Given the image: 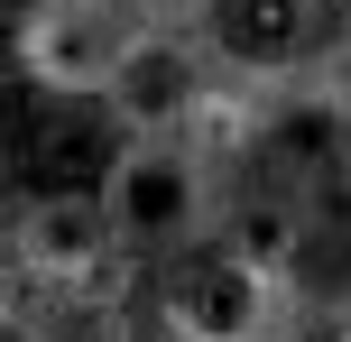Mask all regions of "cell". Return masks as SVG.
<instances>
[{"mask_svg":"<svg viewBox=\"0 0 351 342\" xmlns=\"http://www.w3.org/2000/svg\"><path fill=\"white\" fill-rule=\"evenodd\" d=\"M305 241H315V222H305L296 195H231L222 204V250L241 259V269L278 278V287L305 269Z\"/></svg>","mask_w":351,"mask_h":342,"instance_id":"cell-9","label":"cell"},{"mask_svg":"<svg viewBox=\"0 0 351 342\" xmlns=\"http://www.w3.org/2000/svg\"><path fill=\"white\" fill-rule=\"evenodd\" d=\"M121 158H130V130L111 121V102H65L37 130V176H47V195H102Z\"/></svg>","mask_w":351,"mask_h":342,"instance_id":"cell-8","label":"cell"},{"mask_svg":"<svg viewBox=\"0 0 351 342\" xmlns=\"http://www.w3.org/2000/svg\"><path fill=\"white\" fill-rule=\"evenodd\" d=\"M158 324L194 333V342H278V278L241 269L231 250L185 259L158 278Z\"/></svg>","mask_w":351,"mask_h":342,"instance_id":"cell-4","label":"cell"},{"mask_svg":"<svg viewBox=\"0 0 351 342\" xmlns=\"http://www.w3.org/2000/svg\"><path fill=\"white\" fill-rule=\"evenodd\" d=\"M139 342H194V333H176V324H148V333H139Z\"/></svg>","mask_w":351,"mask_h":342,"instance_id":"cell-13","label":"cell"},{"mask_svg":"<svg viewBox=\"0 0 351 342\" xmlns=\"http://www.w3.org/2000/svg\"><path fill=\"white\" fill-rule=\"evenodd\" d=\"M333 56H342V74H351V10H342V28H333Z\"/></svg>","mask_w":351,"mask_h":342,"instance_id":"cell-12","label":"cell"},{"mask_svg":"<svg viewBox=\"0 0 351 342\" xmlns=\"http://www.w3.org/2000/svg\"><path fill=\"white\" fill-rule=\"evenodd\" d=\"M259 121H268V102H250V93H222L213 84L204 93V111L185 121V148L222 176V167H241V158H259Z\"/></svg>","mask_w":351,"mask_h":342,"instance_id":"cell-10","label":"cell"},{"mask_svg":"<svg viewBox=\"0 0 351 342\" xmlns=\"http://www.w3.org/2000/svg\"><path fill=\"white\" fill-rule=\"evenodd\" d=\"M204 47L194 37H148V28H130V47H121V74H111V121L130 130V139H185V121L204 111Z\"/></svg>","mask_w":351,"mask_h":342,"instance_id":"cell-5","label":"cell"},{"mask_svg":"<svg viewBox=\"0 0 351 342\" xmlns=\"http://www.w3.org/2000/svg\"><path fill=\"white\" fill-rule=\"evenodd\" d=\"M10 269L28 287H102V269H121L111 204L102 195H28L10 213Z\"/></svg>","mask_w":351,"mask_h":342,"instance_id":"cell-3","label":"cell"},{"mask_svg":"<svg viewBox=\"0 0 351 342\" xmlns=\"http://www.w3.org/2000/svg\"><path fill=\"white\" fill-rule=\"evenodd\" d=\"M351 167V102L342 93H278L259 121V176L278 195H324Z\"/></svg>","mask_w":351,"mask_h":342,"instance_id":"cell-6","label":"cell"},{"mask_svg":"<svg viewBox=\"0 0 351 342\" xmlns=\"http://www.w3.org/2000/svg\"><path fill=\"white\" fill-rule=\"evenodd\" d=\"M324 10H351V0H324Z\"/></svg>","mask_w":351,"mask_h":342,"instance_id":"cell-15","label":"cell"},{"mask_svg":"<svg viewBox=\"0 0 351 342\" xmlns=\"http://www.w3.org/2000/svg\"><path fill=\"white\" fill-rule=\"evenodd\" d=\"M204 37H213V56H222L241 84H296V74L315 65L324 0H222Z\"/></svg>","mask_w":351,"mask_h":342,"instance_id":"cell-7","label":"cell"},{"mask_svg":"<svg viewBox=\"0 0 351 342\" xmlns=\"http://www.w3.org/2000/svg\"><path fill=\"white\" fill-rule=\"evenodd\" d=\"M102 10H121V0H102Z\"/></svg>","mask_w":351,"mask_h":342,"instance_id":"cell-16","label":"cell"},{"mask_svg":"<svg viewBox=\"0 0 351 342\" xmlns=\"http://www.w3.org/2000/svg\"><path fill=\"white\" fill-rule=\"evenodd\" d=\"M121 19L130 10H102V0H37L19 19V74L56 102H102L111 74H121V47H130Z\"/></svg>","mask_w":351,"mask_h":342,"instance_id":"cell-2","label":"cell"},{"mask_svg":"<svg viewBox=\"0 0 351 342\" xmlns=\"http://www.w3.org/2000/svg\"><path fill=\"white\" fill-rule=\"evenodd\" d=\"M102 204H111L121 250H139V259H185L204 232H222V176L185 139H130Z\"/></svg>","mask_w":351,"mask_h":342,"instance_id":"cell-1","label":"cell"},{"mask_svg":"<svg viewBox=\"0 0 351 342\" xmlns=\"http://www.w3.org/2000/svg\"><path fill=\"white\" fill-rule=\"evenodd\" d=\"M333 342H351V306H342V324H333Z\"/></svg>","mask_w":351,"mask_h":342,"instance_id":"cell-14","label":"cell"},{"mask_svg":"<svg viewBox=\"0 0 351 342\" xmlns=\"http://www.w3.org/2000/svg\"><path fill=\"white\" fill-rule=\"evenodd\" d=\"M121 10H130V28H148V37H204L222 0H121Z\"/></svg>","mask_w":351,"mask_h":342,"instance_id":"cell-11","label":"cell"}]
</instances>
